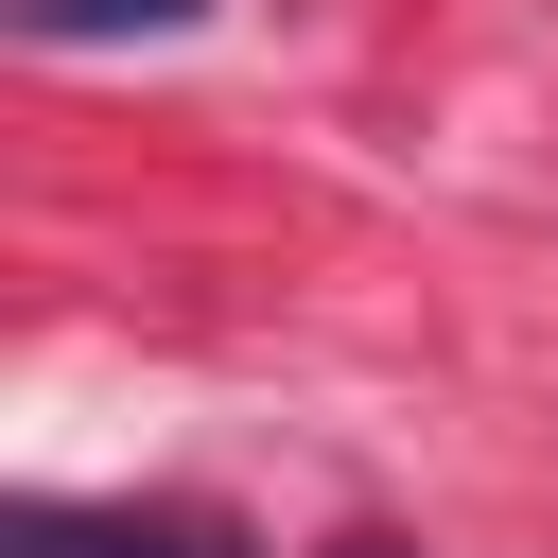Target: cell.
Wrapping results in <instances>:
<instances>
[{
  "instance_id": "obj_1",
  "label": "cell",
  "mask_w": 558,
  "mask_h": 558,
  "mask_svg": "<svg viewBox=\"0 0 558 558\" xmlns=\"http://www.w3.org/2000/svg\"><path fill=\"white\" fill-rule=\"evenodd\" d=\"M0 558H244V523H209V506H17Z\"/></svg>"
},
{
  "instance_id": "obj_2",
  "label": "cell",
  "mask_w": 558,
  "mask_h": 558,
  "mask_svg": "<svg viewBox=\"0 0 558 558\" xmlns=\"http://www.w3.org/2000/svg\"><path fill=\"white\" fill-rule=\"evenodd\" d=\"M0 17H17V35H52V52H70V35H192V17H209V0H0Z\"/></svg>"
},
{
  "instance_id": "obj_3",
  "label": "cell",
  "mask_w": 558,
  "mask_h": 558,
  "mask_svg": "<svg viewBox=\"0 0 558 558\" xmlns=\"http://www.w3.org/2000/svg\"><path fill=\"white\" fill-rule=\"evenodd\" d=\"M331 558H418V541H331Z\"/></svg>"
}]
</instances>
